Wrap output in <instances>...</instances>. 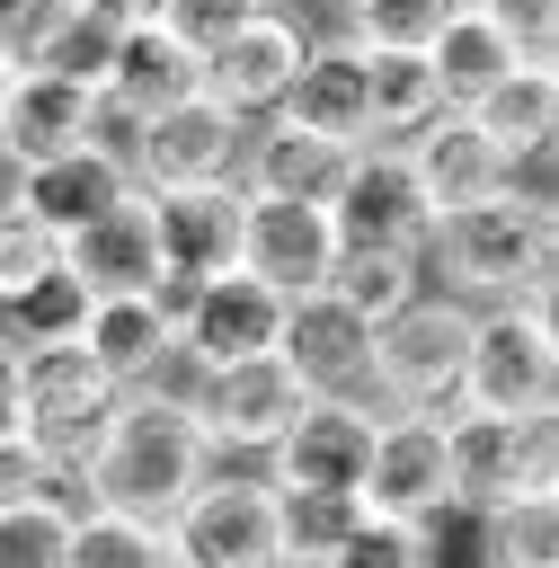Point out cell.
<instances>
[{"label": "cell", "instance_id": "cell-26", "mask_svg": "<svg viewBox=\"0 0 559 568\" xmlns=\"http://www.w3.org/2000/svg\"><path fill=\"white\" fill-rule=\"evenodd\" d=\"M115 390H133L169 346H177V328L151 311V293H115V302H89V320H80V337H71Z\"/></svg>", "mask_w": 559, "mask_h": 568}, {"label": "cell", "instance_id": "cell-15", "mask_svg": "<svg viewBox=\"0 0 559 568\" xmlns=\"http://www.w3.org/2000/svg\"><path fill=\"white\" fill-rule=\"evenodd\" d=\"M328 266H337V222L328 204H257L240 213V275L266 284L275 302H302V293H328Z\"/></svg>", "mask_w": 559, "mask_h": 568}, {"label": "cell", "instance_id": "cell-21", "mask_svg": "<svg viewBox=\"0 0 559 568\" xmlns=\"http://www.w3.org/2000/svg\"><path fill=\"white\" fill-rule=\"evenodd\" d=\"M240 186H186V195H151V231H160V266L169 275H240Z\"/></svg>", "mask_w": 559, "mask_h": 568}, {"label": "cell", "instance_id": "cell-5", "mask_svg": "<svg viewBox=\"0 0 559 568\" xmlns=\"http://www.w3.org/2000/svg\"><path fill=\"white\" fill-rule=\"evenodd\" d=\"M115 399H124V390H115L80 346H27V373H18V444L71 488L80 462L98 453Z\"/></svg>", "mask_w": 559, "mask_h": 568}, {"label": "cell", "instance_id": "cell-36", "mask_svg": "<svg viewBox=\"0 0 559 568\" xmlns=\"http://www.w3.org/2000/svg\"><path fill=\"white\" fill-rule=\"evenodd\" d=\"M71 18H80L71 0H0V71L9 80L18 71H44V53H53V36Z\"/></svg>", "mask_w": 559, "mask_h": 568}, {"label": "cell", "instance_id": "cell-1", "mask_svg": "<svg viewBox=\"0 0 559 568\" xmlns=\"http://www.w3.org/2000/svg\"><path fill=\"white\" fill-rule=\"evenodd\" d=\"M204 470H213V453H204V435H195L186 408L115 399V417H106L98 453L80 462L71 497L98 506V515H124V524H151V532H160V524L186 506V488H195Z\"/></svg>", "mask_w": 559, "mask_h": 568}, {"label": "cell", "instance_id": "cell-22", "mask_svg": "<svg viewBox=\"0 0 559 568\" xmlns=\"http://www.w3.org/2000/svg\"><path fill=\"white\" fill-rule=\"evenodd\" d=\"M346 160L355 151H328V142L293 133L284 115H257L248 142H240V195H257V204H328Z\"/></svg>", "mask_w": 559, "mask_h": 568}, {"label": "cell", "instance_id": "cell-45", "mask_svg": "<svg viewBox=\"0 0 559 568\" xmlns=\"http://www.w3.org/2000/svg\"><path fill=\"white\" fill-rule=\"evenodd\" d=\"M18 213H27V160L0 151V222H18Z\"/></svg>", "mask_w": 559, "mask_h": 568}, {"label": "cell", "instance_id": "cell-38", "mask_svg": "<svg viewBox=\"0 0 559 568\" xmlns=\"http://www.w3.org/2000/svg\"><path fill=\"white\" fill-rule=\"evenodd\" d=\"M257 9H266V0H160V27H169L195 62H204V53H213L222 36H240Z\"/></svg>", "mask_w": 559, "mask_h": 568}, {"label": "cell", "instance_id": "cell-37", "mask_svg": "<svg viewBox=\"0 0 559 568\" xmlns=\"http://www.w3.org/2000/svg\"><path fill=\"white\" fill-rule=\"evenodd\" d=\"M515 62H559V0H470Z\"/></svg>", "mask_w": 559, "mask_h": 568}, {"label": "cell", "instance_id": "cell-34", "mask_svg": "<svg viewBox=\"0 0 559 568\" xmlns=\"http://www.w3.org/2000/svg\"><path fill=\"white\" fill-rule=\"evenodd\" d=\"M319 568H444V541L426 524H390V515H355V532L319 559Z\"/></svg>", "mask_w": 559, "mask_h": 568}, {"label": "cell", "instance_id": "cell-9", "mask_svg": "<svg viewBox=\"0 0 559 568\" xmlns=\"http://www.w3.org/2000/svg\"><path fill=\"white\" fill-rule=\"evenodd\" d=\"M160 550L177 568H275V488L257 470H204L186 506L160 524Z\"/></svg>", "mask_w": 559, "mask_h": 568}, {"label": "cell", "instance_id": "cell-25", "mask_svg": "<svg viewBox=\"0 0 559 568\" xmlns=\"http://www.w3.org/2000/svg\"><path fill=\"white\" fill-rule=\"evenodd\" d=\"M470 115V133L497 151V160H515V151H532V142H559V62H515L488 98H470L461 106Z\"/></svg>", "mask_w": 559, "mask_h": 568}, {"label": "cell", "instance_id": "cell-11", "mask_svg": "<svg viewBox=\"0 0 559 568\" xmlns=\"http://www.w3.org/2000/svg\"><path fill=\"white\" fill-rule=\"evenodd\" d=\"M364 515H390V524H444L453 515V470H444V417H382L373 426V462H364V488H355Z\"/></svg>", "mask_w": 559, "mask_h": 568}, {"label": "cell", "instance_id": "cell-41", "mask_svg": "<svg viewBox=\"0 0 559 568\" xmlns=\"http://www.w3.org/2000/svg\"><path fill=\"white\" fill-rule=\"evenodd\" d=\"M53 266H62V240H53V231H35L27 213H18V222H0V302H9V293H27V284H35V275H53Z\"/></svg>", "mask_w": 559, "mask_h": 568}, {"label": "cell", "instance_id": "cell-33", "mask_svg": "<svg viewBox=\"0 0 559 568\" xmlns=\"http://www.w3.org/2000/svg\"><path fill=\"white\" fill-rule=\"evenodd\" d=\"M71 515H80V497L0 506V568H62L71 559Z\"/></svg>", "mask_w": 559, "mask_h": 568}, {"label": "cell", "instance_id": "cell-29", "mask_svg": "<svg viewBox=\"0 0 559 568\" xmlns=\"http://www.w3.org/2000/svg\"><path fill=\"white\" fill-rule=\"evenodd\" d=\"M426 71H435V89H444V106H470V98H488L506 71H515V53H506V36L461 0L453 18H444V36L426 44Z\"/></svg>", "mask_w": 559, "mask_h": 568}, {"label": "cell", "instance_id": "cell-42", "mask_svg": "<svg viewBox=\"0 0 559 568\" xmlns=\"http://www.w3.org/2000/svg\"><path fill=\"white\" fill-rule=\"evenodd\" d=\"M27 497H71L27 444H0V506H27Z\"/></svg>", "mask_w": 559, "mask_h": 568}, {"label": "cell", "instance_id": "cell-46", "mask_svg": "<svg viewBox=\"0 0 559 568\" xmlns=\"http://www.w3.org/2000/svg\"><path fill=\"white\" fill-rule=\"evenodd\" d=\"M160 568H177V559H160Z\"/></svg>", "mask_w": 559, "mask_h": 568}, {"label": "cell", "instance_id": "cell-40", "mask_svg": "<svg viewBox=\"0 0 559 568\" xmlns=\"http://www.w3.org/2000/svg\"><path fill=\"white\" fill-rule=\"evenodd\" d=\"M497 195H506L515 213H541V222H559V142H532V151H515V160L497 169Z\"/></svg>", "mask_w": 559, "mask_h": 568}, {"label": "cell", "instance_id": "cell-35", "mask_svg": "<svg viewBox=\"0 0 559 568\" xmlns=\"http://www.w3.org/2000/svg\"><path fill=\"white\" fill-rule=\"evenodd\" d=\"M160 559L169 550H160L151 524H124V515H98V506L71 515V559L62 568H160Z\"/></svg>", "mask_w": 559, "mask_h": 568}, {"label": "cell", "instance_id": "cell-18", "mask_svg": "<svg viewBox=\"0 0 559 568\" xmlns=\"http://www.w3.org/2000/svg\"><path fill=\"white\" fill-rule=\"evenodd\" d=\"M62 275H71L89 302L151 293V284H160V231H151V195H115L98 222H80V231L62 240Z\"/></svg>", "mask_w": 559, "mask_h": 568}, {"label": "cell", "instance_id": "cell-27", "mask_svg": "<svg viewBox=\"0 0 559 568\" xmlns=\"http://www.w3.org/2000/svg\"><path fill=\"white\" fill-rule=\"evenodd\" d=\"M355 62H364V124H373V142H408L417 124H435V115H444V89H435L426 53L355 44Z\"/></svg>", "mask_w": 559, "mask_h": 568}, {"label": "cell", "instance_id": "cell-17", "mask_svg": "<svg viewBox=\"0 0 559 568\" xmlns=\"http://www.w3.org/2000/svg\"><path fill=\"white\" fill-rule=\"evenodd\" d=\"M399 151V169H408V186H417V204H426V222H453V213H470V204H488L497 195V151L470 133V115L461 106H444L435 124H417L408 142H390Z\"/></svg>", "mask_w": 559, "mask_h": 568}, {"label": "cell", "instance_id": "cell-20", "mask_svg": "<svg viewBox=\"0 0 559 568\" xmlns=\"http://www.w3.org/2000/svg\"><path fill=\"white\" fill-rule=\"evenodd\" d=\"M275 115L293 133L328 142V151H364L373 124H364V62H355V44L346 36H311V53H302V71H293Z\"/></svg>", "mask_w": 559, "mask_h": 568}, {"label": "cell", "instance_id": "cell-23", "mask_svg": "<svg viewBox=\"0 0 559 568\" xmlns=\"http://www.w3.org/2000/svg\"><path fill=\"white\" fill-rule=\"evenodd\" d=\"M186 355L213 373V364H248V355H275V337H284V302L266 293V284H248V275H213L204 293H195V311H186Z\"/></svg>", "mask_w": 559, "mask_h": 568}, {"label": "cell", "instance_id": "cell-12", "mask_svg": "<svg viewBox=\"0 0 559 568\" xmlns=\"http://www.w3.org/2000/svg\"><path fill=\"white\" fill-rule=\"evenodd\" d=\"M275 355L293 364V382L311 390V399H355V408H373V328L337 302V293H302V302H284V337H275ZM382 417V408H373Z\"/></svg>", "mask_w": 559, "mask_h": 568}, {"label": "cell", "instance_id": "cell-32", "mask_svg": "<svg viewBox=\"0 0 559 568\" xmlns=\"http://www.w3.org/2000/svg\"><path fill=\"white\" fill-rule=\"evenodd\" d=\"M346 18V44H382V53H426L444 36V18L461 0H328Z\"/></svg>", "mask_w": 559, "mask_h": 568}, {"label": "cell", "instance_id": "cell-8", "mask_svg": "<svg viewBox=\"0 0 559 568\" xmlns=\"http://www.w3.org/2000/svg\"><path fill=\"white\" fill-rule=\"evenodd\" d=\"M444 470L453 515H497L515 497H559V426H506V417H444Z\"/></svg>", "mask_w": 559, "mask_h": 568}, {"label": "cell", "instance_id": "cell-19", "mask_svg": "<svg viewBox=\"0 0 559 568\" xmlns=\"http://www.w3.org/2000/svg\"><path fill=\"white\" fill-rule=\"evenodd\" d=\"M106 115L115 124H142V115H160V106H186V98H204V62L160 27V18H142V27H124L115 36V53H106Z\"/></svg>", "mask_w": 559, "mask_h": 568}, {"label": "cell", "instance_id": "cell-13", "mask_svg": "<svg viewBox=\"0 0 559 568\" xmlns=\"http://www.w3.org/2000/svg\"><path fill=\"white\" fill-rule=\"evenodd\" d=\"M373 408H355V399H311L293 426H284V444L257 462V479L266 488H311V497H355L364 488V462H373Z\"/></svg>", "mask_w": 559, "mask_h": 568}, {"label": "cell", "instance_id": "cell-14", "mask_svg": "<svg viewBox=\"0 0 559 568\" xmlns=\"http://www.w3.org/2000/svg\"><path fill=\"white\" fill-rule=\"evenodd\" d=\"M89 142H124V124L106 115V98H89V89H71V80H53V71H18L9 89H0V151L9 160H27V169H44V160H71V151H89Z\"/></svg>", "mask_w": 559, "mask_h": 568}, {"label": "cell", "instance_id": "cell-47", "mask_svg": "<svg viewBox=\"0 0 559 568\" xmlns=\"http://www.w3.org/2000/svg\"><path fill=\"white\" fill-rule=\"evenodd\" d=\"M0 89H9V71H0Z\"/></svg>", "mask_w": 559, "mask_h": 568}, {"label": "cell", "instance_id": "cell-24", "mask_svg": "<svg viewBox=\"0 0 559 568\" xmlns=\"http://www.w3.org/2000/svg\"><path fill=\"white\" fill-rule=\"evenodd\" d=\"M115 195H133V178H124V160H115L106 142H89V151H71V160L27 169V222H35V231H53V240H71L80 222H98Z\"/></svg>", "mask_w": 559, "mask_h": 568}, {"label": "cell", "instance_id": "cell-3", "mask_svg": "<svg viewBox=\"0 0 559 568\" xmlns=\"http://www.w3.org/2000/svg\"><path fill=\"white\" fill-rule=\"evenodd\" d=\"M453 408L461 417H506V426H559V311H541V302L479 311Z\"/></svg>", "mask_w": 559, "mask_h": 568}, {"label": "cell", "instance_id": "cell-28", "mask_svg": "<svg viewBox=\"0 0 559 568\" xmlns=\"http://www.w3.org/2000/svg\"><path fill=\"white\" fill-rule=\"evenodd\" d=\"M328 293H337L364 328H382V320H399V311L426 293V248H337Z\"/></svg>", "mask_w": 559, "mask_h": 568}, {"label": "cell", "instance_id": "cell-31", "mask_svg": "<svg viewBox=\"0 0 559 568\" xmlns=\"http://www.w3.org/2000/svg\"><path fill=\"white\" fill-rule=\"evenodd\" d=\"M479 568H559V497H515L479 515Z\"/></svg>", "mask_w": 559, "mask_h": 568}, {"label": "cell", "instance_id": "cell-44", "mask_svg": "<svg viewBox=\"0 0 559 568\" xmlns=\"http://www.w3.org/2000/svg\"><path fill=\"white\" fill-rule=\"evenodd\" d=\"M71 9H80V18H98V27H115V36H124V27H142V18H160V0H71Z\"/></svg>", "mask_w": 559, "mask_h": 568}, {"label": "cell", "instance_id": "cell-30", "mask_svg": "<svg viewBox=\"0 0 559 568\" xmlns=\"http://www.w3.org/2000/svg\"><path fill=\"white\" fill-rule=\"evenodd\" d=\"M355 497H311V488H275V568H319L346 532H355Z\"/></svg>", "mask_w": 559, "mask_h": 568}, {"label": "cell", "instance_id": "cell-7", "mask_svg": "<svg viewBox=\"0 0 559 568\" xmlns=\"http://www.w3.org/2000/svg\"><path fill=\"white\" fill-rule=\"evenodd\" d=\"M302 408H311V390L293 382V364L284 355H248V364H213L186 417H195V435H204V453L222 470H257Z\"/></svg>", "mask_w": 559, "mask_h": 568}, {"label": "cell", "instance_id": "cell-4", "mask_svg": "<svg viewBox=\"0 0 559 568\" xmlns=\"http://www.w3.org/2000/svg\"><path fill=\"white\" fill-rule=\"evenodd\" d=\"M470 320L453 293H417L399 320L373 328V408L382 417H453L461 399V355H470Z\"/></svg>", "mask_w": 559, "mask_h": 568}, {"label": "cell", "instance_id": "cell-2", "mask_svg": "<svg viewBox=\"0 0 559 568\" xmlns=\"http://www.w3.org/2000/svg\"><path fill=\"white\" fill-rule=\"evenodd\" d=\"M426 284L453 293L461 311H497V302L559 311V222L515 213L506 195H488V204L426 231Z\"/></svg>", "mask_w": 559, "mask_h": 568}, {"label": "cell", "instance_id": "cell-10", "mask_svg": "<svg viewBox=\"0 0 559 568\" xmlns=\"http://www.w3.org/2000/svg\"><path fill=\"white\" fill-rule=\"evenodd\" d=\"M302 53H311L302 9L266 0L240 36H222V44L204 53V98H213V106H231L240 124H257V115H275V106H284V89H293Z\"/></svg>", "mask_w": 559, "mask_h": 568}, {"label": "cell", "instance_id": "cell-43", "mask_svg": "<svg viewBox=\"0 0 559 568\" xmlns=\"http://www.w3.org/2000/svg\"><path fill=\"white\" fill-rule=\"evenodd\" d=\"M18 373H27V346L0 337V444H18Z\"/></svg>", "mask_w": 559, "mask_h": 568}, {"label": "cell", "instance_id": "cell-16", "mask_svg": "<svg viewBox=\"0 0 559 568\" xmlns=\"http://www.w3.org/2000/svg\"><path fill=\"white\" fill-rule=\"evenodd\" d=\"M328 222H337V248H426V231H435L390 142H364L346 160V178L328 195Z\"/></svg>", "mask_w": 559, "mask_h": 568}, {"label": "cell", "instance_id": "cell-6", "mask_svg": "<svg viewBox=\"0 0 559 568\" xmlns=\"http://www.w3.org/2000/svg\"><path fill=\"white\" fill-rule=\"evenodd\" d=\"M240 142L248 124L213 98H186V106H160L142 124H124L115 160L133 178V195H186V186H240Z\"/></svg>", "mask_w": 559, "mask_h": 568}, {"label": "cell", "instance_id": "cell-39", "mask_svg": "<svg viewBox=\"0 0 559 568\" xmlns=\"http://www.w3.org/2000/svg\"><path fill=\"white\" fill-rule=\"evenodd\" d=\"M106 53H115V27H98V18H71V27L53 36V53H44V71L98 98V89H106Z\"/></svg>", "mask_w": 559, "mask_h": 568}]
</instances>
